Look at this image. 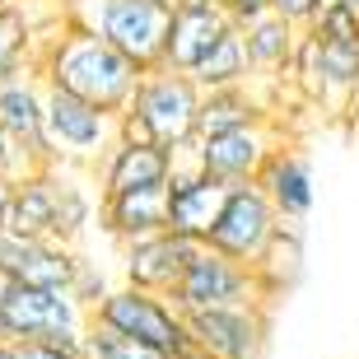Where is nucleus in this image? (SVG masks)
<instances>
[{
    "mask_svg": "<svg viewBox=\"0 0 359 359\" xmlns=\"http://www.w3.org/2000/svg\"><path fill=\"white\" fill-rule=\"evenodd\" d=\"M33 66H38L47 89L75 93V98L103 107L112 117L131 103L135 80H140V66L121 47H112L103 33H93L84 24H70V19L38 47Z\"/></svg>",
    "mask_w": 359,
    "mask_h": 359,
    "instance_id": "obj_1",
    "label": "nucleus"
},
{
    "mask_svg": "<svg viewBox=\"0 0 359 359\" xmlns=\"http://www.w3.org/2000/svg\"><path fill=\"white\" fill-rule=\"evenodd\" d=\"M168 14H173V0H66L70 24H84L93 33H103L140 70L163 66Z\"/></svg>",
    "mask_w": 359,
    "mask_h": 359,
    "instance_id": "obj_2",
    "label": "nucleus"
},
{
    "mask_svg": "<svg viewBox=\"0 0 359 359\" xmlns=\"http://www.w3.org/2000/svg\"><path fill=\"white\" fill-rule=\"evenodd\" d=\"M42 140H47V163L66 168H93L112 145V112L84 103L75 93L47 89L42 98Z\"/></svg>",
    "mask_w": 359,
    "mask_h": 359,
    "instance_id": "obj_3",
    "label": "nucleus"
},
{
    "mask_svg": "<svg viewBox=\"0 0 359 359\" xmlns=\"http://www.w3.org/2000/svg\"><path fill=\"white\" fill-rule=\"evenodd\" d=\"M89 322H103L121 336H135L154 346L159 355H173V350H187L191 336H187V322L168 294H154V290H135V285H112V290L89 308Z\"/></svg>",
    "mask_w": 359,
    "mask_h": 359,
    "instance_id": "obj_4",
    "label": "nucleus"
},
{
    "mask_svg": "<svg viewBox=\"0 0 359 359\" xmlns=\"http://www.w3.org/2000/svg\"><path fill=\"white\" fill-rule=\"evenodd\" d=\"M168 304L177 313H201V308H238V304H271V294L262 290L252 266L243 262H229V257L210 252L201 243L191 262L182 266V276L173 280L168 290Z\"/></svg>",
    "mask_w": 359,
    "mask_h": 359,
    "instance_id": "obj_5",
    "label": "nucleus"
},
{
    "mask_svg": "<svg viewBox=\"0 0 359 359\" xmlns=\"http://www.w3.org/2000/svg\"><path fill=\"white\" fill-rule=\"evenodd\" d=\"M276 229H280V215L271 205V196L257 182H238V187H229L224 205H219L210 233H205V248L229 257V262L252 266L257 257L266 252V243L276 238Z\"/></svg>",
    "mask_w": 359,
    "mask_h": 359,
    "instance_id": "obj_6",
    "label": "nucleus"
},
{
    "mask_svg": "<svg viewBox=\"0 0 359 359\" xmlns=\"http://www.w3.org/2000/svg\"><path fill=\"white\" fill-rule=\"evenodd\" d=\"M135 117H145L159 145H177L187 135H196V107H201V84L173 66H149L140 70L135 93L126 103Z\"/></svg>",
    "mask_w": 359,
    "mask_h": 359,
    "instance_id": "obj_7",
    "label": "nucleus"
},
{
    "mask_svg": "<svg viewBox=\"0 0 359 359\" xmlns=\"http://www.w3.org/2000/svg\"><path fill=\"white\" fill-rule=\"evenodd\" d=\"M191 346L215 359H266L271 350V304L238 308H201L182 313Z\"/></svg>",
    "mask_w": 359,
    "mask_h": 359,
    "instance_id": "obj_8",
    "label": "nucleus"
},
{
    "mask_svg": "<svg viewBox=\"0 0 359 359\" xmlns=\"http://www.w3.org/2000/svg\"><path fill=\"white\" fill-rule=\"evenodd\" d=\"M280 121L276 112L262 121H248V126H233V131H219V135H205L201 140V168L219 182L238 187V182H257L262 163L271 159V149H280Z\"/></svg>",
    "mask_w": 359,
    "mask_h": 359,
    "instance_id": "obj_9",
    "label": "nucleus"
},
{
    "mask_svg": "<svg viewBox=\"0 0 359 359\" xmlns=\"http://www.w3.org/2000/svg\"><path fill=\"white\" fill-rule=\"evenodd\" d=\"M196 248L201 243L182 238V233H173V229H159V233H145V238L121 243V285L168 294Z\"/></svg>",
    "mask_w": 359,
    "mask_h": 359,
    "instance_id": "obj_10",
    "label": "nucleus"
},
{
    "mask_svg": "<svg viewBox=\"0 0 359 359\" xmlns=\"http://www.w3.org/2000/svg\"><path fill=\"white\" fill-rule=\"evenodd\" d=\"M0 313L10 322L14 341H19V336H47V332H84V322H89V313L70 299V290L19 285V280H14L10 299L0 304Z\"/></svg>",
    "mask_w": 359,
    "mask_h": 359,
    "instance_id": "obj_11",
    "label": "nucleus"
},
{
    "mask_svg": "<svg viewBox=\"0 0 359 359\" xmlns=\"http://www.w3.org/2000/svg\"><path fill=\"white\" fill-rule=\"evenodd\" d=\"M233 24L219 0H173L168 14V33H163V66L173 70H196V61L210 52L219 33Z\"/></svg>",
    "mask_w": 359,
    "mask_h": 359,
    "instance_id": "obj_12",
    "label": "nucleus"
},
{
    "mask_svg": "<svg viewBox=\"0 0 359 359\" xmlns=\"http://www.w3.org/2000/svg\"><path fill=\"white\" fill-rule=\"evenodd\" d=\"M42 98H47V84H42L38 66H28V70H19V75H5V80H0V131L24 149L33 168L47 163Z\"/></svg>",
    "mask_w": 359,
    "mask_h": 359,
    "instance_id": "obj_13",
    "label": "nucleus"
},
{
    "mask_svg": "<svg viewBox=\"0 0 359 359\" xmlns=\"http://www.w3.org/2000/svg\"><path fill=\"white\" fill-rule=\"evenodd\" d=\"M98 229H103L117 248L131 243V238H145V233L168 229V191H163V182L98 196Z\"/></svg>",
    "mask_w": 359,
    "mask_h": 359,
    "instance_id": "obj_14",
    "label": "nucleus"
},
{
    "mask_svg": "<svg viewBox=\"0 0 359 359\" xmlns=\"http://www.w3.org/2000/svg\"><path fill=\"white\" fill-rule=\"evenodd\" d=\"M163 191H168V229L191 243H205L215 215H219V205L229 196V182H219V177H210L201 168V173L163 177Z\"/></svg>",
    "mask_w": 359,
    "mask_h": 359,
    "instance_id": "obj_15",
    "label": "nucleus"
},
{
    "mask_svg": "<svg viewBox=\"0 0 359 359\" xmlns=\"http://www.w3.org/2000/svg\"><path fill=\"white\" fill-rule=\"evenodd\" d=\"M257 187L271 196L280 219H294V224H304L308 215H313V201H318V182H313V163L299 154L294 145H280L271 149V159L262 163V173H257Z\"/></svg>",
    "mask_w": 359,
    "mask_h": 359,
    "instance_id": "obj_16",
    "label": "nucleus"
},
{
    "mask_svg": "<svg viewBox=\"0 0 359 359\" xmlns=\"http://www.w3.org/2000/svg\"><path fill=\"white\" fill-rule=\"evenodd\" d=\"M93 168H98V196L135 191V187H154V182L168 177V149H163V145H131V140H112Z\"/></svg>",
    "mask_w": 359,
    "mask_h": 359,
    "instance_id": "obj_17",
    "label": "nucleus"
},
{
    "mask_svg": "<svg viewBox=\"0 0 359 359\" xmlns=\"http://www.w3.org/2000/svg\"><path fill=\"white\" fill-rule=\"evenodd\" d=\"M276 107L257 93V80L248 84H224V89H201V107H196V135H219L233 131V126H248V121L271 117Z\"/></svg>",
    "mask_w": 359,
    "mask_h": 359,
    "instance_id": "obj_18",
    "label": "nucleus"
},
{
    "mask_svg": "<svg viewBox=\"0 0 359 359\" xmlns=\"http://www.w3.org/2000/svg\"><path fill=\"white\" fill-rule=\"evenodd\" d=\"M299 33H304V28L285 24L276 10L252 19V24H243V47H248V66H252L257 80H285V75H290Z\"/></svg>",
    "mask_w": 359,
    "mask_h": 359,
    "instance_id": "obj_19",
    "label": "nucleus"
},
{
    "mask_svg": "<svg viewBox=\"0 0 359 359\" xmlns=\"http://www.w3.org/2000/svg\"><path fill=\"white\" fill-rule=\"evenodd\" d=\"M52 210H56V163H42L14 182V205L5 229L28 233V238H52Z\"/></svg>",
    "mask_w": 359,
    "mask_h": 359,
    "instance_id": "obj_20",
    "label": "nucleus"
},
{
    "mask_svg": "<svg viewBox=\"0 0 359 359\" xmlns=\"http://www.w3.org/2000/svg\"><path fill=\"white\" fill-rule=\"evenodd\" d=\"M98 219V205H93L89 187L75 177V168L66 163H56V210H52V238L70 243V248H80L84 233L93 229Z\"/></svg>",
    "mask_w": 359,
    "mask_h": 359,
    "instance_id": "obj_21",
    "label": "nucleus"
},
{
    "mask_svg": "<svg viewBox=\"0 0 359 359\" xmlns=\"http://www.w3.org/2000/svg\"><path fill=\"white\" fill-rule=\"evenodd\" d=\"M47 42L38 24H33V10H28V0H10V5H0V80L5 75H19L38 61V47Z\"/></svg>",
    "mask_w": 359,
    "mask_h": 359,
    "instance_id": "obj_22",
    "label": "nucleus"
},
{
    "mask_svg": "<svg viewBox=\"0 0 359 359\" xmlns=\"http://www.w3.org/2000/svg\"><path fill=\"white\" fill-rule=\"evenodd\" d=\"M252 271H257V280H262V290H266L271 299H280V294L299 280V271H304V238H299V224H294V219H280L276 238H271L266 252L252 262Z\"/></svg>",
    "mask_w": 359,
    "mask_h": 359,
    "instance_id": "obj_23",
    "label": "nucleus"
},
{
    "mask_svg": "<svg viewBox=\"0 0 359 359\" xmlns=\"http://www.w3.org/2000/svg\"><path fill=\"white\" fill-rule=\"evenodd\" d=\"M191 80H196L201 89H224V84H248V80H257L252 66H248V47H243V28L238 24H229L224 33H219V42H215L210 52L196 61Z\"/></svg>",
    "mask_w": 359,
    "mask_h": 359,
    "instance_id": "obj_24",
    "label": "nucleus"
},
{
    "mask_svg": "<svg viewBox=\"0 0 359 359\" xmlns=\"http://www.w3.org/2000/svg\"><path fill=\"white\" fill-rule=\"evenodd\" d=\"M75 262H80V248H70V243H61V238H38L33 248H28V257L19 262L14 280H19V285H47V290H70Z\"/></svg>",
    "mask_w": 359,
    "mask_h": 359,
    "instance_id": "obj_25",
    "label": "nucleus"
},
{
    "mask_svg": "<svg viewBox=\"0 0 359 359\" xmlns=\"http://www.w3.org/2000/svg\"><path fill=\"white\" fill-rule=\"evenodd\" d=\"M84 359H168L154 346L135 341V336H121L103 322H84Z\"/></svg>",
    "mask_w": 359,
    "mask_h": 359,
    "instance_id": "obj_26",
    "label": "nucleus"
},
{
    "mask_svg": "<svg viewBox=\"0 0 359 359\" xmlns=\"http://www.w3.org/2000/svg\"><path fill=\"white\" fill-rule=\"evenodd\" d=\"M107 290H112V285H107L103 266H98L93 257H84V252H80V262H75V276H70V299H75V304L89 313V308L98 304Z\"/></svg>",
    "mask_w": 359,
    "mask_h": 359,
    "instance_id": "obj_27",
    "label": "nucleus"
},
{
    "mask_svg": "<svg viewBox=\"0 0 359 359\" xmlns=\"http://www.w3.org/2000/svg\"><path fill=\"white\" fill-rule=\"evenodd\" d=\"M313 33L318 38H336V42H359V10L355 5H336V10L313 19Z\"/></svg>",
    "mask_w": 359,
    "mask_h": 359,
    "instance_id": "obj_28",
    "label": "nucleus"
},
{
    "mask_svg": "<svg viewBox=\"0 0 359 359\" xmlns=\"http://www.w3.org/2000/svg\"><path fill=\"white\" fill-rule=\"evenodd\" d=\"M271 10H276L285 24H294V28H313V19H318V0H271Z\"/></svg>",
    "mask_w": 359,
    "mask_h": 359,
    "instance_id": "obj_29",
    "label": "nucleus"
},
{
    "mask_svg": "<svg viewBox=\"0 0 359 359\" xmlns=\"http://www.w3.org/2000/svg\"><path fill=\"white\" fill-rule=\"evenodd\" d=\"M28 168H33V163H28V154L19 145H14L10 135L0 131V173H10V177H24Z\"/></svg>",
    "mask_w": 359,
    "mask_h": 359,
    "instance_id": "obj_30",
    "label": "nucleus"
},
{
    "mask_svg": "<svg viewBox=\"0 0 359 359\" xmlns=\"http://www.w3.org/2000/svg\"><path fill=\"white\" fill-rule=\"evenodd\" d=\"M224 10L233 24H252V19H262V14H271V0H224Z\"/></svg>",
    "mask_w": 359,
    "mask_h": 359,
    "instance_id": "obj_31",
    "label": "nucleus"
},
{
    "mask_svg": "<svg viewBox=\"0 0 359 359\" xmlns=\"http://www.w3.org/2000/svg\"><path fill=\"white\" fill-rule=\"evenodd\" d=\"M14 182H19V177L0 173V229L10 224V205H14Z\"/></svg>",
    "mask_w": 359,
    "mask_h": 359,
    "instance_id": "obj_32",
    "label": "nucleus"
},
{
    "mask_svg": "<svg viewBox=\"0 0 359 359\" xmlns=\"http://www.w3.org/2000/svg\"><path fill=\"white\" fill-rule=\"evenodd\" d=\"M168 359H215V355H205V350H196V346H187V350H173Z\"/></svg>",
    "mask_w": 359,
    "mask_h": 359,
    "instance_id": "obj_33",
    "label": "nucleus"
},
{
    "mask_svg": "<svg viewBox=\"0 0 359 359\" xmlns=\"http://www.w3.org/2000/svg\"><path fill=\"white\" fill-rule=\"evenodd\" d=\"M10 290H14V276L5 266H0V304H5V299H10Z\"/></svg>",
    "mask_w": 359,
    "mask_h": 359,
    "instance_id": "obj_34",
    "label": "nucleus"
},
{
    "mask_svg": "<svg viewBox=\"0 0 359 359\" xmlns=\"http://www.w3.org/2000/svg\"><path fill=\"white\" fill-rule=\"evenodd\" d=\"M336 5H346V0H318V14H327V10H336Z\"/></svg>",
    "mask_w": 359,
    "mask_h": 359,
    "instance_id": "obj_35",
    "label": "nucleus"
},
{
    "mask_svg": "<svg viewBox=\"0 0 359 359\" xmlns=\"http://www.w3.org/2000/svg\"><path fill=\"white\" fill-rule=\"evenodd\" d=\"M0 341H14V336H10V322H5V313H0Z\"/></svg>",
    "mask_w": 359,
    "mask_h": 359,
    "instance_id": "obj_36",
    "label": "nucleus"
},
{
    "mask_svg": "<svg viewBox=\"0 0 359 359\" xmlns=\"http://www.w3.org/2000/svg\"><path fill=\"white\" fill-rule=\"evenodd\" d=\"M0 359H14V355H10V341H0Z\"/></svg>",
    "mask_w": 359,
    "mask_h": 359,
    "instance_id": "obj_37",
    "label": "nucleus"
},
{
    "mask_svg": "<svg viewBox=\"0 0 359 359\" xmlns=\"http://www.w3.org/2000/svg\"><path fill=\"white\" fill-rule=\"evenodd\" d=\"M346 5H355V10H359V0H346Z\"/></svg>",
    "mask_w": 359,
    "mask_h": 359,
    "instance_id": "obj_38",
    "label": "nucleus"
},
{
    "mask_svg": "<svg viewBox=\"0 0 359 359\" xmlns=\"http://www.w3.org/2000/svg\"><path fill=\"white\" fill-rule=\"evenodd\" d=\"M0 5H10V0H0Z\"/></svg>",
    "mask_w": 359,
    "mask_h": 359,
    "instance_id": "obj_39",
    "label": "nucleus"
},
{
    "mask_svg": "<svg viewBox=\"0 0 359 359\" xmlns=\"http://www.w3.org/2000/svg\"><path fill=\"white\" fill-rule=\"evenodd\" d=\"M219 5H224V0H219Z\"/></svg>",
    "mask_w": 359,
    "mask_h": 359,
    "instance_id": "obj_40",
    "label": "nucleus"
}]
</instances>
